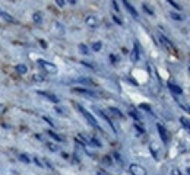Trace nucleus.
<instances>
[{"instance_id": "obj_1", "label": "nucleus", "mask_w": 190, "mask_h": 175, "mask_svg": "<svg viewBox=\"0 0 190 175\" xmlns=\"http://www.w3.org/2000/svg\"><path fill=\"white\" fill-rule=\"evenodd\" d=\"M76 108H78L79 109V112H81V114L85 117V120L88 121V123H89L91 124V126H94L95 129H99V124H98V121H97V118L91 114V112L89 111H86L82 105H79V104H76Z\"/></svg>"}, {"instance_id": "obj_2", "label": "nucleus", "mask_w": 190, "mask_h": 175, "mask_svg": "<svg viewBox=\"0 0 190 175\" xmlns=\"http://www.w3.org/2000/svg\"><path fill=\"white\" fill-rule=\"evenodd\" d=\"M38 66H40L44 72L50 73V74H56L59 72V69H57L56 64L50 63V61H45V60H38Z\"/></svg>"}, {"instance_id": "obj_3", "label": "nucleus", "mask_w": 190, "mask_h": 175, "mask_svg": "<svg viewBox=\"0 0 190 175\" xmlns=\"http://www.w3.org/2000/svg\"><path fill=\"white\" fill-rule=\"evenodd\" d=\"M129 171H130L132 175H148L146 169L142 165H139V164H132L129 166Z\"/></svg>"}, {"instance_id": "obj_4", "label": "nucleus", "mask_w": 190, "mask_h": 175, "mask_svg": "<svg viewBox=\"0 0 190 175\" xmlns=\"http://www.w3.org/2000/svg\"><path fill=\"white\" fill-rule=\"evenodd\" d=\"M157 129H158V133H159V137H161V140L164 142V145H167L168 142H170V134L167 133V130H165V127L162 126V124H157Z\"/></svg>"}, {"instance_id": "obj_5", "label": "nucleus", "mask_w": 190, "mask_h": 175, "mask_svg": "<svg viewBox=\"0 0 190 175\" xmlns=\"http://www.w3.org/2000/svg\"><path fill=\"white\" fill-rule=\"evenodd\" d=\"M75 93H79V95H85V96H89V98H97V95L88 89H83V88H75L73 89Z\"/></svg>"}, {"instance_id": "obj_6", "label": "nucleus", "mask_w": 190, "mask_h": 175, "mask_svg": "<svg viewBox=\"0 0 190 175\" xmlns=\"http://www.w3.org/2000/svg\"><path fill=\"white\" fill-rule=\"evenodd\" d=\"M38 93H40L41 96H44V98H47L48 101H51V102H54V104H59V98H57L56 95L50 93V92H45V91H38Z\"/></svg>"}, {"instance_id": "obj_7", "label": "nucleus", "mask_w": 190, "mask_h": 175, "mask_svg": "<svg viewBox=\"0 0 190 175\" xmlns=\"http://www.w3.org/2000/svg\"><path fill=\"white\" fill-rule=\"evenodd\" d=\"M123 5H124V7L129 10V13H130V15H132L135 19H137V18H139V13H137V12H136V9H135V7H133V6H132L129 2H126V0H124V2H123Z\"/></svg>"}, {"instance_id": "obj_8", "label": "nucleus", "mask_w": 190, "mask_h": 175, "mask_svg": "<svg viewBox=\"0 0 190 175\" xmlns=\"http://www.w3.org/2000/svg\"><path fill=\"white\" fill-rule=\"evenodd\" d=\"M168 88H170V91L174 93V95H183V89L179 86V85H175V83H168Z\"/></svg>"}, {"instance_id": "obj_9", "label": "nucleus", "mask_w": 190, "mask_h": 175, "mask_svg": "<svg viewBox=\"0 0 190 175\" xmlns=\"http://www.w3.org/2000/svg\"><path fill=\"white\" fill-rule=\"evenodd\" d=\"M107 112L108 114H111V117H114V118H123V112L120 111V109H117V108H108L107 109Z\"/></svg>"}, {"instance_id": "obj_10", "label": "nucleus", "mask_w": 190, "mask_h": 175, "mask_svg": "<svg viewBox=\"0 0 190 175\" xmlns=\"http://www.w3.org/2000/svg\"><path fill=\"white\" fill-rule=\"evenodd\" d=\"M159 41H161V44L162 45H165V48L167 50H170V51H173V44L165 38V36H164V35H159Z\"/></svg>"}, {"instance_id": "obj_11", "label": "nucleus", "mask_w": 190, "mask_h": 175, "mask_svg": "<svg viewBox=\"0 0 190 175\" xmlns=\"http://www.w3.org/2000/svg\"><path fill=\"white\" fill-rule=\"evenodd\" d=\"M130 60L133 61H137L139 60V45L137 44H135V48H133V51H132V56H130Z\"/></svg>"}, {"instance_id": "obj_12", "label": "nucleus", "mask_w": 190, "mask_h": 175, "mask_svg": "<svg viewBox=\"0 0 190 175\" xmlns=\"http://www.w3.org/2000/svg\"><path fill=\"white\" fill-rule=\"evenodd\" d=\"M0 16H2L5 21H7V22H15V18L12 15H9L7 12H5L3 9H0Z\"/></svg>"}, {"instance_id": "obj_13", "label": "nucleus", "mask_w": 190, "mask_h": 175, "mask_svg": "<svg viewBox=\"0 0 190 175\" xmlns=\"http://www.w3.org/2000/svg\"><path fill=\"white\" fill-rule=\"evenodd\" d=\"M86 25H88V27H97V25H98V19L95 16H88L86 18Z\"/></svg>"}, {"instance_id": "obj_14", "label": "nucleus", "mask_w": 190, "mask_h": 175, "mask_svg": "<svg viewBox=\"0 0 190 175\" xmlns=\"http://www.w3.org/2000/svg\"><path fill=\"white\" fill-rule=\"evenodd\" d=\"M32 19L35 23H41L43 22V15H41V12H35V13L32 15Z\"/></svg>"}, {"instance_id": "obj_15", "label": "nucleus", "mask_w": 190, "mask_h": 175, "mask_svg": "<svg viewBox=\"0 0 190 175\" xmlns=\"http://www.w3.org/2000/svg\"><path fill=\"white\" fill-rule=\"evenodd\" d=\"M18 159H19V160H22L23 164H31V158H29V156H27L25 153H19V155H18Z\"/></svg>"}, {"instance_id": "obj_16", "label": "nucleus", "mask_w": 190, "mask_h": 175, "mask_svg": "<svg viewBox=\"0 0 190 175\" xmlns=\"http://www.w3.org/2000/svg\"><path fill=\"white\" fill-rule=\"evenodd\" d=\"M180 123H181V126H183V127H184V129H186L189 133H190V121H189L187 118L181 117V118H180Z\"/></svg>"}, {"instance_id": "obj_17", "label": "nucleus", "mask_w": 190, "mask_h": 175, "mask_svg": "<svg viewBox=\"0 0 190 175\" xmlns=\"http://www.w3.org/2000/svg\"><path fill=\"white\" fill-rule=\"evenodd\" d=\"M48 134H50V136H51V137H53V139H54L56 142H59V143H61V142H63V139H61V136H59V134H57V133H54L53 130H48Z\"/></svg>"}, {"instance_id": "obj_18", "label": "nucleus", "mask_w": 190, "mask_h": 175, "mask_svg": "<svg viewBox=\"0 0 190 175\" xmlns=\"http://www.w3.org/2000/svg\"><path fill=\"white\" fill-rule=\"evenodd\" d=\"M27 66H25V64H18L16 66V72L19 73V74H25V73H27Z\"/></svg>"}, {"instance_id": "obj_19", "label": "nucleus", "mask_w": 190, "mask_h": 175, "mask_svg": "<svg viewBox=\"0 0 190 175\" xmlns=\"http://www.w3.org/2000/svg\"><path fill=\"white\" fill-rule=\"evenodd\" d=\"M151 152H152V155H154V158L155 159H158V149L155 147V143H151Z\"/></svg>"}, {"instance_id": "obj_20", "label": "nucleus", "mask_w": 190, "mask_h": 175, "mask_svg": "<svg viewBox=\"0 0 190 175\" xmlns=\"http://www.w3.org/2000/svg\"><path fill=\"white\" fill-rule=\"evenodd\" d=\"M79 51H81L82 54H88V53H89V48H86L85 44H81V45H79Z\"/></svg>"}, {"instance_id": "obj_21", "label": "nucleus", "mask_w": 190, "mask_h": 175, "mask_svg": "<svg viewBox=\"0 0 190 175\" xmlns=\"http://www.w3.org/2000/svg\"><path fill=\"white\" fill-rule=\"evenodd\" d=\"M32 79H34L35 82H43V80H44V76H43V74H34Z\"/></svg>"}, {"instance_id": "obj_22", "label": "nucleus", "mask_w": 190, "mask_h": 175, "mask_svg": "<svg viewBox=\"0 0 190 175\" xmlns=\"http://www.w3.org/2000/svg\"><path fill=\"white\" fill-rule=\"evenodd\" d=\"M101 47H103V44H101V42H94L92 44V50H94V51H99Z\"/></svg>"}, {"instance_id": "obj_23", "label": "nucleus", "mask_w": 190, "mask_h": 175, "mask_svg": "<svg viewBox=\"0 0 190 175\" xmlns=\"http://www.w3.org/2000/svg\"><path fill=\"white\" fill-rule=\"evenodd\" d=\"M171 18H173V19H177V21H181V19H183L179 13H175V12H171Z\"/></svg>"}, {"instance_id": "obj_24", "label": "nucleus", "mask_w": 190, "mask_h": 175, "mask_svg": "<svg viewBox=\"0 0 190 175\" xmlns=\"http://www.w3.org/2000/svg\"><path fill=\"white\" fill-rule=\"evenodd\" d=\"M47 146H48L50 149H51V150H54V152H59V147H57L56 145H53V143H48Z\"/></svg>"}, {"instance_id": "obj_25", "label": "nucleus", "mask_w": 190, "mask_h": 175, "mask_svg": "<svg viewBox=\"0 0 190 175\" xmlns=\"http://www.w3.org/2000/svg\"><path fill=\"white\" fill-rule=\"evenodd\" d=\"M143 10L146 12L148 15H154V12H152V9H149V7H148L146 5H143Z\"/></svg>"}, {"instance_id": "obj_26", "label": "nucleus", "mask_w": 190, "mask_h": 175, "mask_svg": "<svg viewBox=\"0 0 190 175\" xmlns=\"http://www.w3.org/2000/svg\"><path fill=\"white\" fill-rule=\"evenodd\" d=\"M103 162H104L105 165H111V158H110V156H105V158L103 159Z\"/></svg>"}, {"instance_id": "obj_27", "label": "nucleus", "mask_w": 190, "mask_h": 175, "mask_svg": "<svg viewBox=\"0 0 190 175\" xmlns=\"http://www.w3.org/2000/svg\"><path fill=\"white\" fill-rule=\"evenodd\" d=\"M168 3H170V5H171V6H174V7H175V9H177V10H180V9H181V7H180V6H179V5H177V3H175V2H173V0H168Z\"/></svg>"}, {"instance_id": "obj_28", "label": "nucleus", "mask_w": 190, "mask_h": 175, "mask_svg": "<svg viewBox=\"0 0 190 175\" xmlns=\"http://www.w3.org/2000/svg\"><path fill=\"white\" fill-rule=\"evenodd\" d=\"M113 19H114V22H116L117 25H123V22H121V21H120V19H119L116 15H113Z\"/></svg>"}, {"instance_id": "obj_29", "label": "nucleus", "mask_w": 190, "mask_h": 175, "mask_svg": "<svg viewBox=\"0 0 190 175\" xmlns=\"http://www.w3.org/2000/svg\"><path fill=\"white\" fill-rule=\"evenodd\" d=\"M34 162H35V164H37L38 166H44V164H41V160L38 159V158H34Z\"/></svg>"}, {"instance_id": "obj_30", "label": "nucleus", "mask_w": 190, "mask_h": 175, "mask_svg": "<svg viewBox=\"0 0 190 175\" xmlns=\"http://www.w3.org/2000/svg\"><path fill=\"white\" fill-rule=\"evenodd\" d=\"M97 175H110V174H108V172H105L104 169H99V171L97 172Z\"/></svg>"}, {"instance_id": "obj_31", "label": "nucleus", "mask_w": 190, "mask_h": 175, "mask_svg": "<svg viewBox=\"0 0 190 175\" xmlns=\"http://www.w3.org/2000/svg\"><path fill=\"white\" fill-rule=\"evenodd\" d=\"M141 108H142V109H146V111H151V108H149L146 104H141Z\"/></svg>"}, {"instance_id": "obj_32", "label": "nucleus", "mask_w": 190, "mask_h": 175, "mask_svg": "<svg viewBox=\"0 0 190 175\" xmlns=\"http://www.w3.org/2000/svg\"><path fill=\"white\" fill-rule=\"evenodd\" d=\"M171 175H180V171L179 169H173L171 171Z\"/></svg>"}, {"instance_id": "obj_33", "label": "nucleus", "mask_w": 190, "mask_h": 175, "mask_svg": "<svg viewBox=\"0 0 190 175\" xmlns=\"http://www.w3.org/2000/svg\"><path fill=\"white\" fill-rule=\"evenodd\" d=\"M57 5H59V6H65V2H61V0H57Z\"/></svg>"}, {"instance_id": "obj_34", "label": "nucleus", "mask_w": 190, "mask_h": 175, "mask_svg": "<svg viewBox=\"0 0 190 175\" xmlns=\"http://www.w3.org/2000/svg\"><path fill=\"white\" fill-rule=\"evenodd\" d=\"M187 174H189V175H190V168H189V169H187Z\"/></svg>"}, {"instance_id": "obj_35", "label": "nucleus", "mask_w": 190, "mask_h": 175, "mask_svg": "<svg viewBox=\"0 0 190 175\" xmlns=\"http://www.w3.org/2000/svg\"><path fill=\"white\" fill-rule=\"evenodd\" d=\"M189 70H190V63H189Z\"/></svg>"}]
</instances>
